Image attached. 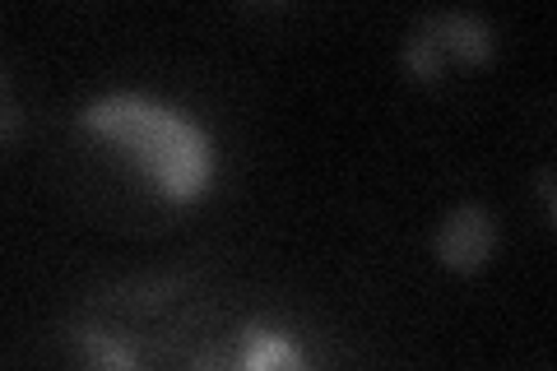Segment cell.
Wrapping results in <instances>:
<instances>
[{
  "mask_svg": "<svg viewBox=\"0 0 557 371\" xmlns=\"http://www.w3.org/2000/svg\"><path fill=\"white\" fill-rule=\"evenodd\" d=\"M200 371H317L302 339L265 321H242L219 334V344L205 353Z\"/></svg>",
  "mask_w": 557,
  "mask_h": 371,
  "instance_id": "277c9868",
  "label": "cell"
},
{
  "mask_svg": "<svg viewBox=\"0 0 557 371\" xmlns=\"http://www.w3.org/2000/svg\"><path fill=\"white\" fill-rule=\"evenodd\" d=\"M14 135H20V102L10 98V75L0 70V145H10Z\"/></svg>",
  "mask_w": 557,
  "mask_h": 371,
  "instance_id": "8992f818",
  "label": "cell"
},
{
  "mask_svg": "<svg viewBox=\"0 0 557 371\" xmlns=\"http://www.w3.org/2000/svg\"><path fill=\"white\" fill-rule=\"evenodd\" d=\"M79 131H89L108 149H116L135 168L139 182L172 209H190L214 186V139L190 112L172 102L139 94V88H112L79 108Z\"/></svg>",
  "mask_w": 557,
  "mask_h": 371,
  "instance_id": "7a4b0ae2",
  "label": "cell"
},
{
  "mask_svg": "<svg viewBox=\"0 0 557 371\" xmlns=\"http://www.w3.org/2000/svg\"><path fill=\"white\" fill-rule=\"evenodd\" d=\"M223 330L214 302L177 274L121 279L70 311V348L84 371H200Z\"/></svg>",
  "mask_w": 557,
  "mask_h": 371,
  "instance_id": "6da1fadb",
  "label": "cell"
},
{
  "mask_svg": "<svg viewBox=\"0 0 557 371\" xmlns=\"http://www.w3.org/2000/svg\"><path fill=\"white\" fill-rule=\"evenodd\" d=\"M450 61H493V28L469 20V14H432V20H423L405 42V70L413 79H437Z\"/></svg>",
  "mask_w": 557,
  "mask_h": 371,
  "instance_id": "3957f363",
  "label": "cell"
},
{
  "mask_svg": "<svg viewBox=\"0 0 557 371\" xmlns=\"http://www.w3.org/2000/svg\"><path fill=\"white\" fill-rule=\"evenodd\" d=\"M432 251L450 274H483L497 251V219L483 205H456L432 233Z\"/></svg>",
  "mask_w": 557,
  "mask_h": 371,
  "instance_id": "5b68a950",
  "label": "cell"
}]
</instances>
